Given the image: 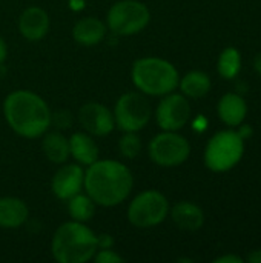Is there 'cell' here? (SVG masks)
I'll use <instances>...</instances> for the list:
<instances>
[{
  "label": "cell",
  "mask_w": 261,
  "mask_h": 263,
  "mask_svg": "<svg viewBox=\"0 0 261 263\" xmlns=\"http://www.w3.org/2000/svg\"><path fill=\"white\" fill-rule=\"evenodd\" d=\"M134 186L131 170L117 160H95L85 173L88 196L100 206H117L128 199Z\"/></svg>",
  "instance_id": "1"
},
{
  "label": "cell",
  "mask_w": 261,
  "mask_h": 263,
  "mask_svg": "<svg viewBox=\"0 0 261 263\" xmlns=\"http://www.w3.org/2000/svg\"><path fill=\"white\" fill-rule=\"evenodd\" d=\"M3 114L11 129L26 139L43 136L51 126L48 103L28 89H17L8 94L3 102Z\"/></svg>",
  "instance_id": "2"
},
{
  "label": "cell",
  "mask_w": 261,
  "mask_h": 263,
  "mask_svg": "<svg viewBox=\"0 0 261 263\" xmlns=\"http://www.w3.org/2000/svg\"><path fill=\"white\" fill-rule=\"evenodd\" d=\"M98 250L97 236L82 222L60 225L51 242V253L58 263H85Z\"/></svg>",
  "instance_id": "3"
},
{
  "label": "cell",
  "mask_w": 261,
  "mask_h": 263,
  "mask_svg": "<svg viewBox=\"0 0 261 263\" xmlns=\"http://www.w3.org/2000/svg\"><path fill=\"white\" fill-rule=\"evenodd\" d=\"M131 79L135 88L148 96H166L180 82L175 66L158 57H143L134 62Z\"/></svg>",
  "instance_id": "4"
},
{
  "label": "cell",
  "mask_w": 261,
  "mask_h": 263,
  "mask_svg": "<svg viewBox=\"0 0 261 263\" xmlns=\"http://www.w3.org/2000/svg\"><path fill=\"white\" fill-rule=\"evenodd\" d=\"M245 140L237 131H220L211 137L205 149V165L214 173H226L243 159Z\"/></svg>",
  "instance_id": "5"
},
{
  "label": "cell",
  "mask_w": 261,
  "mask_h": 263,
  "mask_svg": "<svg viewBox=\"0 0 261 263\" xmlns=\"http://www.w3.org/2000/svg\"><path fill=\"white\" fill-rule=\"evenodd\" d=\"M106 20L108 28L114 34L134 35L148 26L151 12L148 6L138 0H120L109 8Z\"/></svg>",
  "instance_id": "6"
},
{
  "label": "cell",
  "mask_w": 261,
  "mask_h": 263,
  "mask_svg": "<svg viewBox=\"0 0 261 263\" xmlns=\"http://www.w3.org/2000/svg\"><path fill=\"white\" fill-rule=\"evenodd\" d=\"M169 213L168 199L157 190H148L140 193L129 203L128 220L142 230L154 228L160 225Z\"/></svg>",
  "instance_id": "7"
},
{
  "label": "cell",
  "mask_w": 261,
  "mask_h": 263,
  "mask_svg": "<svg viewBox=\"0 0 261 263\" xmlns=\"http://www.w3.org/2000/svg\"><path fill=\"white\" fill-rule=\"evenodd\" d=\"M191 154L189 142L175 131H163L157 134L149 143L151 160L163 168L180 166Z\"/></svg>",
  "instance_id": "8"
},
{
  "label": "cell",
  "mask_w": 261,
  "mask_h": 263,
  "mask_svg": "<svg viewBox=\"0 0 261 263\" xmlns=\"http://www.w3.org/2000/svg\"><path fill=\"white\" fill-rule=\"evenodd\" d=\"M151 119V105L138 92H125L115 103V126L123 133H137L143 129Z\"/></svg>",
  "instance_id": "9"
},
{
  "label": "cell",
  "mask_w": 261,
  "mask_h": 263,
  "mask_svg": "<svg viewBox=\"0 0 261 263\" xmlns=\"http://www.w3.org/2000/svg\"><path fill=\"white\" fill-rule=\"evenodd\" d=\"M155 119L163 131H178L191 119V105L183 94L169 92L158 103Z\"/></svg>",
  "instance_id": "10"
},
{
  "label": "cell",
  "mask_w": 261,
  "mask_h": 263,
  "mask_svg": "<svg viewBox=\"0 0 261 263\" xmlns=\"http://www.w3.org/2000/svg\"><path fill=\"white\" fill-rule=\"evenodd\" d=\"M78 122L91 136H108L115 128L114 114L102 103L88 102L78 109Z\"/></svg>",
  "instance_id": "11"
},
{
  "label": "cell",
  "mask_w": 261,
  "mask_h": 263,
  "mask_svg": "<svg viewBox=\"0 0 261 263\" xmlns=\"http://www.w3.org/2000/svg\"><path fill=\"white\" fill-rule=\"evenodd\" d=\"M85 185V173L80 165H65L52 177L51 188L57 199L69 200L82 191Z\"/></svg>",
  "instance_id": "12"
},
{
  "label": "cell",
  "mask_w": 261,
  "mask_h": 263,
  "mask_svg": "<svg viewBox=\"0 0 261 263\" xmlns=\"http://www.w3.org/2000/svg\"><path fill=\"white\" fill-rule=\"evenodd\" d=\"M48 29H49V17L45 9L38 6H31L20 14L18 31L26 40L29 42L42 40L48 34Z\"/></svg>",
  "instance_id": "13"
},
{
  "label": "cell",
  "mask_w": 261,
  "mask_h": 263,
  "mask_svg": "<svg viewBox=\"0 0 261 263\" xmlns=\"http://www.w3.org/2000/svg\"><path fill=\"white\" fill-rule=\"evenodd\" d=\"M222 122L228 126H240L248 114V105L245 99L235 92L225 94L217 106Z\"/></svg>",
  "instance_id": "14"
},
{
  "label": "cell",
  "mask_w": 261,
  "mask_h": 263,
  "mask_svg": "<svg viewBox=\"0 0 261 263\" xmlns=\"http://www.w3.org/2000/svg\"><path fill=\"white\" fill-rule=\"evenodd\" d=\"M172 222L185 231H198L205 223L203 210L192 202H178L171 210Z\"/></svg>",
  "instance_id": "15"
},
{
  "label": "cell",
  "mask_w": 261,
  "mask_h": 263,
  "mask_svg": "<svg viewBox=\"0 0 261 263\" xmlns=\"http://www.w3.org/2000/svg\"><path fill=\"white\" fill-rule=\"evenodd\" d=\"M28 206L17 197H0V228H20L28 219Z\"/></svg>",
  "instance_id": "16"
},
{
  "label": "cell",
  "mask_w": 261,
  "mask_h": 263,
  "mask_svg": "<svg viewBox=\"0 0 261 263\" xmlns=\"http://www.w3.org/2000/svg\"><path fill=\"white\" fill-rule=\"evenodd\" d=\"M106 35V25L95 17H85L72 28V37L83 46L98 45Z\"/></svg>",
  "instance_id": "17"
},
{
  "label": "cell",
  "mask_w": 261,
  "mask_h": 263,
  "mask_svg": "<svg viewBox=\"0 0 261 263\" xmlns=\"http://www.w3.org/2000/svg\"><path fill=\"white\" fill-rule=\"evenodd\" d=\"M69 156L80 165H91L98 160V146L88 133H75L69 139Z\"/></svg>",
  "instance_id": "18"
},
{
  "label": "cell",
  "mask_w": 261,
  "mask_h": 263,
  "mask_svg": "<svg viewBox=\"0 0 261 263\" xmlns=\"http://www.w3.org/2000/svg\"><path fill=\"white\" fill-rule=\"evenodd\" d=\"M42 149L49 162L62 165L69 157V140L62 133H48L42 140Z\"/></svg>",
  "instance_id": "19"
},
{
  "label": "cell",
  "mask_w": 261,
  "mask_h": 263,
  "mask_svg": "<svg viewBox=\"0 0 261 263\" xmlns=\"http://www.w3.org/2000/svg\"><path fill=\"white\" fill-rule=\"evenodd\" d=\"M180 89L183 96L192 99H202L211 91V79L203 71H191L180 82Z\"/></svg>",
  "instance_id": "20"
},
{
  "label": "cell",
  "mask_w": 261,
  "mask_h": 263,
  "mask_svg": "<svg viewBox=\"0 0 261 263\" xmlns=\"http://www.w3.org/2000/svg\"><path fill=\"white\" fill-rule=\"evenodd\" d=\"M66 202H68V213H69L71 219L75 222L85 223V222L91 220L95 214V203L89 196L78 193Z\"/></svg>",
  "instance_id": "21"
},
{
  "label": "cell",
  "mask_w": 261,
  "mask_h": 263,
  "mask_svg": "<svg viewBox=\"0 0 261 263\" xmlns=\"http://www.w3.org/2000/svg\"><path fill=\"white\" fill-rule=\"evenodd\" d=\"M217 68H218V74L229 80V79H235L242 69V55H240V51L237 48H226L222 51L220 57H218V63H217Z\"/></svg>",
  "instance_id": "22"
},
{
  "label": "cell",
  "mask_w": 261,
  "mask_h": 263,
  "mask_svg": "<svg viewBox=\"0 0 261 263\" xmlns=\"http://www.w3.org/2000/svg\"><path fill=\"white\" fill-rule=\"evenodd\" d=\"M120 154L126 159H135L142 151V140L135 133H125L118 140Z\"/></svg>",
  "instance_id": "23"
},
{
  "label": "cell",
  "mask_w": 261,
  "mask_h": 263,
  "mask_svg": "<svg viewBox=\"0 0 261 263\" xmlns=\"http://www.w3.org/2000/svg\"><path fill=\"white\" fill-rule=\"evenodd\" d=\"M95 263H120L123 262V257L120 254H117L115 251H112L111 248H100V251L97 250L94 257Z\"/></svg>",
  "instance_id": "24"
},
{
  "label": "cell",
  "mask_w": 261,
  "mask_h": 263,
  "mask_svg": "<svg viewBox=\"0 0 261 263\" xmlns=\"http://www.w3.org/2000/svg\"><path fill=\"white\" fill-rule=\"evenodd\" d=\"M97 245L98 248H111L114 245V239L109 234H100L97 236Z\"/></svg>",
  "instance_id": "25"
},
{
  "label": "cell",
  "mask_w": 261,
  "mask_h": 263,
  "mask_svg": "<svg viewBox=\"0 0 261 263\" xmlns=\"http://www.w3.org/2000/svg\"><path fill=\"white\" fill-rule=\"evenodd\" d=\"M215 263H243V259L242 257H238V256H222V257H218V259H215L214 260Z\"/></svg>",
  "instance_id": "26"
},
{
  "label": "cell",
  "mask_w": 261,
  "mask_h": 263,
  "mask_svg": "<svg viewBox=\"0 0 261 263\" xmlns=\"http://www.w3.org/2000/svg\"><path fill=\"white\" fill-rule=\"evenodd\" d=\"M194 128L197 129V131H205L206 129V126H208V120L203 117V116H198L195 120H194Z\"/></svg>",
  "instance_id": "27"
},
{
  "label": "cell",
  "mask_w": 261,
  "mask_h": 263,
  "mask_svg": "<svg viewBox=\"0 0 261 263\" xmlns=\"http://www.w3.org/2000/svg\"><path fill=\"white\" fill-rule=\"evenodd\" d=\"M6 57H8V48H6V43H5V40L0 37V66L5 63Z\"/></svg>",
  "instance_id": "28"
},
{
  "label": "cell",
  "mask_w": 261,
  "mask_h": 263,
  "mask_svg": "<svg viewBox=\"0 0 261 263\" xmlns=\"http://www.w3.org/2000/svg\"><path fill=\"white\" fill-rule=\"evenodd\" d=\"M240 126H242V128H240V129H238L237 133H238V134H240V137H242V139L245 140V139H248V137H249V136L252 134V128H251L249 125H243V123H242Z\"/></svg>",
  "instance_id": "29"
},
{
  "label": "cell",
  "mask_w": 261,
  "mask_h": 263,
  "mask_svg": "<svg viewBox=\"0 0 261 263\" xmlns=\"http://www.w3.org/2000/svg\"><path fill=\"white\" fill-rule=\"evenodd\" d=\"M246 260L249 263H261V250H255V251L249 253Z\"/></svg>",
  "instance_id": "30"
},
{
  "label": "cell",
  "mask_w": 261,
  "mask_h": 263,
  "mask_svg": "<svg viewBox=\"0 0 261 263\" xmlns=\"http://www.w3.org/2000/svg\"><path fill=\"white\" fill-rule=\"evenodd\" d=\"M254 69L258 72V76H261V52L257 54L255 59H254Z\"/></svg>",
  "instance_id": "31"
}]
</instances>
